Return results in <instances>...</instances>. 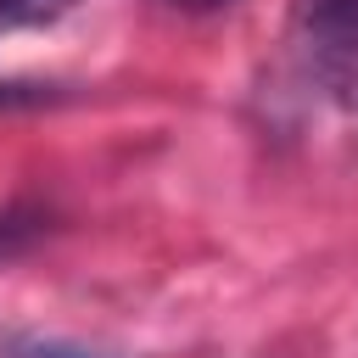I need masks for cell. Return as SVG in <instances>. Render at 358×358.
I'll list each match as a JSON object with an SVG mask.
<instances>
[{"mask_svg": "<svg viewBox=\"0 0 358 358\" xmlns=\"http://www.w3.org/2000/svg\"><path fill=\"white\" fill-rule=\"evenodd\" d=\"M291 28L308 78L324 90V101L358 117V0H296Z\"/></svg>", "mask_w": 358, "mask_h": 358, "instance_id": "obj_1", "label": "cell"}, {"mask_svg": "<svg viewBox=\"0 0 358 358\" xmlns=\"http://www.w3.org/2000/svg\"><path fill=\"white\" fill-rule=\"evenodd\" d=\"M78 0H0V34L11 28H45L56 17H67Z\"/></svg>", "mask_w": 358, "mask_h": 358, "instance_id": "obj_2", "label": "cell"}, {"mask_svg": "<svg viewBox=\"0 0 358 358\" xmlns=\"http://www.w3.org/2000/svg\"><path fill=\"white\" fill-rule=\"evenodd\" d=\"M17 358H90V352H62V347H17Z\"/></svg>", "mask_w": 358, "mask_h": 358, "instance_id": "obj_3", "label": "cell"}, {"mask_svg": "<svg viewBox=\"0 0 358 358\" xmlns=\"http://www.w3.org/2000/svg\"><path fill=\"white\" fill-rule=\"evenodd\" d=\"M173 6H190V11H213V6H224V0H173Z\"/></svg>", "mask_w": 358, "mask_h": 358, "instance_id": "obj_4", "label": "cell"}]
</instances>
